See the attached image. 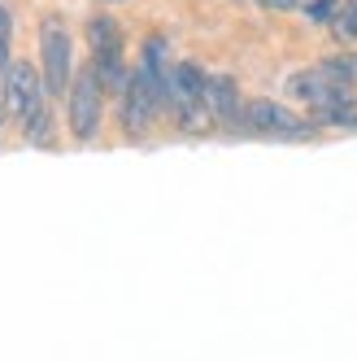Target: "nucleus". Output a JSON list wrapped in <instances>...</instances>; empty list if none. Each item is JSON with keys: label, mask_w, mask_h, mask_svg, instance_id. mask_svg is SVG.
<instances>
[{"label": "nucleus", "mask_w": 357, "mask_h": 362, "mask_svg": "<svg viewBox=\"0 0 357 362\" xmlns=\"http://www.w3.org/2000/svg\"><path fill=\"white\" fill-rule=\"evenodd\" d=\"M0 96H5V114L22 127L35 148H48L57 140V122H53V100L44 92L40 66L13 57L5 70H0Z\"/></svg>", "instance_id": "nucleus-1"}, {"label": "nucleus", "mask_w": 357, "mask_h": 362, "mask_svg": "<svg viewBox=\"0 0 357 362\" xmlns=\"http://www.w3.org/2000/svg\"><path fill=\"white\" fill-rule=\"evenodd\" d=\"M205 66L200 62H174L170 79H166V118L178 122V132H210L214 118L205 110Z\"/></svg>", "instance_id": "nucleus-2"}, {"label": "nucleus", "mask_w": 357, "mask_h": 362, "mask_svg": "<svg viewBox=\"0 0 357 362\" xmlns=\"http://www.w3.org/2000/svg\"><path fill=\"white\" fill-rule=\"evenodd\" d=\"M40 79H44V92L48 100H66L70 92V79H74V31L66 27L61 18H44L40 22Z\"/></svg>", "instance_id": "nucleus-3"}, {"label": "nucleus", "mask_w": 357, "mask_h": 362, "mask_svg": "<svg viewBox=\"0 0 357 362\" xmlns=\"http://www.w3.org/2000/svg\"><path fill=\"white\" fill-rule=\"evenodd\" d=\"M244 132L248 136H262V140H314L318 136V122L296 114L284 100H270L258 96L244 105Z\"/></svg>", "instance_id": "nucleus-4"}, {"label": "nucleus", "mask_w": 357, "mask_h": 362, "mask_svg": "<svg viewBox=\"0 0 357 362\" xmlns=\"http://www.w3.org/2000/svg\"><path fill=\"white\" fill-rule=\"evenodd\" d=\"M105 88L96 83L92 66L74 70L70 79V92H66V122H70V136L79 144H92L100 136V118H105Z\"/></svg>", "instance_id": "nucleus-5"}, {"label": "nucleus", "mask_w": 357, "mask_h": 362, "mask_svg": "<svg viewBox=\"0 0 357 362\" xmlns=\"http://www.w3.org/2000/svg\"><path fill=\"white\" fill-rule=\"evenodd\" d=\"M157 118H162L157 100H152L144 74L131 66V74H126V88L118 92V122H122V132L131 136V140H140V136H148V127L157 122Z\"/></svg>", "instance_id": "nucleus-6"}, {"label": "nucleus", "mask_w": 357, "mask_h": 362, "mask_svg": "<svg viewBox=\"0 0 357 362\" xmlns=\"http://www.w3.org/2000/svg\"><path fill=\"white\" fill-rule=\"evenodd\" d=\"M244 92H240V79L226 70H210L205 74V110L218 127L226 132H244Z\"/></svg>", "instance_id": "nucleus-7"}, {"label": "nucleus", "mask_w": 357, "mask_h": 362, "mask_svg": "<svg viewBox=\"0 0 357 362\" xmlns=\"http://www.w3.org/2000/svg\"><path fill=\"white\" fill-rule=\"evenodd\" d=\"M288 92H292V96H296L310 114H318V110H322V105H331V100H336L344 88L331 83L327 74H322V66H305V70L288 74Z\"/></svg>", "instance_id": "nucleus-8"}, {"label": "nucleus", "mask_w": 357, "mask_h": 362, "mask_svg": "<svg viewBox=\"0 0 357 362\" xmlns=\"http://www.w3.org/2000/svg\"><path fill=\"white\" fill-rule=\"evenodd\" d=\"M92 74L96 83L105 88V96H118L126 88V74H131V66H126V48H92Z\"/></svg>", "instance_id": "nucleus-9"}, {"label": "nucleus", "mask_w": 357, "mask_h": 362, "mask_svg": "<svg viewBox=\"0 0 357 362\" xmlns=\"http://www.w3.org/2000/svg\"><path fill=\"white\" fill-rule=\"evenodd\" d=\"M122 35H126V31H122V22H118L114 13H92V18H87V44H92V48H126Z\"/></svg>", "instance_id": "nucleus-10"}, {"label": "nucleus", "mask_w": 357, "mask_h": 362, "mask_svg": "<svg viewBox=\"0 0 357 362\" xmlns=\"http://www.w3.org/2000/svg\"><path fill=\"white\" fill-rule=\"evenodd\" d=\"M318 66H322V74H327V79L336 83V88H344V92L357 88V57H353V48H340V53L322 57Z\"/></svg>", "instance_id": "nucleus-11"}, {"label": "nucleus", "mask_w": 357, "mask_h": 362, "mask_svg": "<svg viewBox=\"0 0 357 362\" xmlns=\"http://www.w3.org/2000/svg\"><path fill=\"white\" fill-rule=\"evenodd\" d=\"M327 31L336 40V48H357V0H340V9L327 22Z\"/></svg>", "instance_id": "nucleus-12"}, {"label": "nucleus", "mask_w": 357, "mask_h": 362, "mask_svg": "<svg viewBox=\"0 0 357 362\" xmlns=\"http://www.w3.org/2000/svg\"><path fill=\"white\" fill-rule=\"evenodd\" d=\"M13 31H18V22H13V9L0 0V70H5L13 62Z\"/></svg>", "instance_id": "nucleus-13"}, {"label": "nucleus", "mask_w": 357, "mask_h": 362, "mask_svg": "<svg viewBox=\"0 0 357 362\" xmlns=\"http://www.w3.org/2000/svg\"><path fill=\"white\" fill-rule=\"evenodd\" d=\"M336 9H340V0H305V5H301V18L314 22V27H327V22L336 18Z\"/></svg>", "instance_id": "nucleus-14"}, {"label": "nucleus", "mask_w": 357, "mask_h": 362, "mask_svg": "<svg viewBox=\"0 0 357 362\" xmlns=\"http://www.w3.org/2000/svg\"><path fill=\"white\" fill-rule=\"evenodd\" d=\"M301 5L305 0H258V9L266 13H301Z\"/></svg>", "instance_id": "nucleus-15"}, {"label": "nucleus", "mask_w": 357, "mask_h": 362, "mask_svg": "<svg viewBox=\"0 0 357 362\" xmlns=\"http://www.w3.org/2000/svg\"><path fill=\"white\" fill-rule=\"evenodd\" d=\"M5 118H9V114H5V96H0V127H5Z\"/></svg>", "instance_id": "nucleus-16"}, {"label": "nucleus", "mask_w": 357, "mask_h": 362, "mask_svg": "<svg viewBox=\"0 0 357 362\" xmlns=\"http://www.w3.org/2000/svg\"><path fill=\"white\" fill-rule=\"evenodd\" d=\"M100 5H131V0H100Z\"/></svg>", "instance_id": "nucleus-17"}]
</instances>
